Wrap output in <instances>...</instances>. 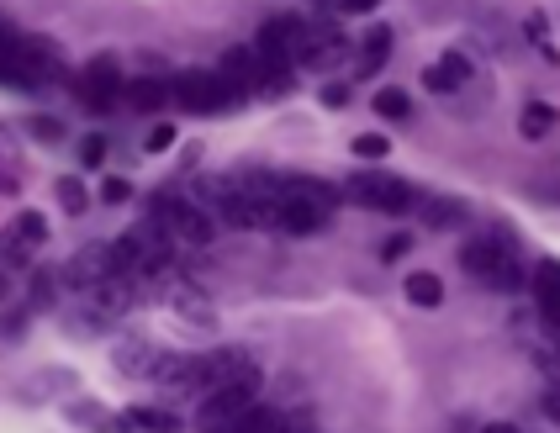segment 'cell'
Wrapping results in <instances>:
<instances>
[{
    "label": "cell",
    "mask_w": 560,
    "mask_h": 433,
    "mask_svg": "<svg viewBox=\"0 0 560 433\" xmlns=\"http://www.w3.org/2000/svg\"><path fill=\"white\" fill-rule=\"evenodd\" d=\"M111 275H117L111 249H80L69 259V270H64V280H69V286H80V291H96L101 280H111Z\"/></svg>",
    "instance_id": "cell-9"
},
{
    "label": "cell",
    "mask_w": 560,
    "mask_h": 433,
    "mask_svg": "<svg viewBox=\"0 0 560 433\" xmlns=\"http://www.w3.org/2000/svg\"><path fill=\"white\" fill-rule=\"evenodd\" d=\"M53 196H59V206H64V212H69V217H80V212H85V206H90V191H85V185H80V180H74V175H64L59 185H53Z\"/></svg>",
    "instance_id": "cell-24"
},
{
    "label": "cell",
    "mask_w": 560,
    "mask_h": 433,
    "mask_svg": "<svg viewBox=\"0 0 560 433\" xmlns=\"http://www.w3.org/2000/svg\"><path fill=\"white\" fill-rule=\"evenodd\" d=\"M344 196L354 206H365V212H386V217H402L418 206V191L397 175H386V169H354L344 180Z\"/></svg>",
    "instance_id": "cell-1"
},
{
    "label": "cell",
    "mask_w": 560,
    "mask_h": 433,
    "mask_svg": "<svg viewBox=\"0 0 560 433\" xmlns=\"http://www.w3.org/2000/svg\"><path fill=\"white\" fill-rule=\"evenodd\" d=\"M423 222H428V228H460L465 206L450 201V196H434V201H423Z\"/></svg>",
    "instance_id": "cell-17"
},
{
    "label": "cell",
    "mask_w": 560,
    "mask_h": 433,
    "mask_svg": "<svg viewBox=\"0 0 560 433\" xmlns=\"http://www.w3.org/2000/svg\"><path fill=\"white\" fill-rule=\"evenodd\" d=\"M0 265L27 270V265H32V243H27V238H16V233L6 228V233H0Z\"/></svg>",
    "instance_id": "cell-23"
},
{
    "label": "cell",
    "mask_w": 560,
    "mask_h": 433,
    "mask_svg": "<svg viewBox=\"0 0 560 433\" xmlns=\"http://www.w3.org/2000/svg\"><path fill=\"white\" fill-rule=\"evenodd\" d=\"M117 365H122L127 375H154L159 354L148 349V344H122V349H117Z\"/></svg>",
    "instance_id": "cell-21"
},
{
    "label": "cell",
    "mask_w": 560,
    "mask_h": 433,
    "mask_svg": "<svg viewBox=\"0 0 560 433\" xmlns=\"http://www.w3.org/2000/svg\"><path fill=\"white\" fill-rule=\"evenodd\" d=\"M69 418L80 423V428H101V433H122V423H111V412L101 402H74L69 407Z\"/></svg>",
    "instance_id": "cell-22"
},
{
    "label": "cell",
    "mask_w": 560,
    "mask_h": 433,
    "mask_svg": "<svg viewBox=\"0 0 560 433\" xmlns=\"http://www.w3.org/2000/svg\"><path fill=\"white\" fill-rule=\"evenodd\" d=\"M170 101H180V111H191V117H217V111H228L238 96L222 85L217 69H185L180 80H170Z\"/></svg>",
    "instance_id": "cell-3"
},
{
    "label": "cell",
    "mask_w": 560,
    "mask_h": 433,
    "mask_svg": "<svg viewBox=\"0 0 560 433\" xmlns=\"http://www.w3.org/2000/svg\"><path fill=\"white\" fill-rule=\"evenodd\" d=\"M122 101L133 106V111H159L164 101H170V85H164V80H148V74H143V80H127Z\"/></svg>",
    "instance_id": "cell-14"
},
{
    "label": "cell",
    "mask_w": 560,
    "mask_h": 433,
    "mask_svg": "<svg viewBox=\"0 0 560 433\" xmlns=\"http://www.w3.org/2000/svg\"><path fill=\"white\" fill-rule=\"evenodd\" d=\"M354 154H360V159H386L391 143H386L381 133H365V138H354Z\"/></svg>",
    "instance_id": "cell-28"
},
{
    "label": "cell",
    "mask_w": 560,
    "mask_h": 433,
    "mask_svg": "<svg viewBox=\"0 0 560 433\" xmlns=\"http://www.w3.org/2000/svg\"><path fill=\"white\" fill-rule=\"evenodd\" d=\"M154 222L164 228V238H175V243H212L217 233V222L207 206H196V201H185V196H159L154 201Z\"/></svg>",
    "instance_id": "cell-4"
},
{
    "label": "cell",
    "mask_w": 560,
    "mask_h": 433,
    "mask_svg": "<svg viewBox=\"0 0 560 433\" xmlns=\"http://www.w3.org/2000/svg\"><path fill=\"white\" fill-rule=\"evenodd\" d=\"M254 391L259 386H217V391H207V402H201V412H196L201 433H228V428H238L254 412Z\"/></svg>",
    "instance_id": "cell-5"
},
{
    "label": "cell",
    "mask_w": 560,
    "mask_h": 433,
    "mask_svg": "<svg viewBox=\"0 0 560 433\" xmlns=\"http://www.w3.org/2000/svg\"><path fill=\"white\" fill-rule=\"evenodd\" d=\"M11 233H16V238H27V243H32V249H37V243H43V238H48V217H43V212H16V222H11Z\"/></svg>",
    "instance_id": "cell-26"
},
{
    "label": "cell",
    "mask_w": 560,
    "mask_h": 433,
    "mask_svg": "<svg viewBox=\"0 0 560 433\" xmlns=\"http://www.w3.org/2000/svg\"><path fill=\"white\" fill-rule=\"evenodd\" d=\"M407 301H413V307H439V301H444V280L434 270H413V275H407Z\"/></svg>",
    "instance_id": "cell-16"
},
{
    "label": "cell",
    "mask_w": 560,
    "mask_h": 433,
    "mask_svg": "<svg viewBox=\"0 0 560 433\" xmlns=\"http://www.w3.org/2000/svg\"><path fill=\"white\" fill-rule=\"evenodd\" d=\"M555 122H560V111H555L550 101H529V106H524V117H518V133L539 143L545 133H555Z\"/></svg>",
    "instance_id": "cell-15"
},
{
    "label": "cell",
    "mask_w": 560,
    "mask_h": 433,
    "mask_svg": "<svg viewBox=\"0 0 560 433\" xmlns=\"http://www.w3.org/2000/svg\"><path fill=\"white\" fill-rule=\"evenodd\" d=\"M344 101H349L344 85H328V90H323V106H344Z\"/></svg>",
    "instance_id": "cell-34"
},
{
    "label": "cell",
    "mask_w": 560,
    "mask_h": 433,
    "mask_svg": "<svg viewBox=\"0 0 560 433\" xmlns=\"http://www.w3.org/2000/svg\"><path fill=\"white\" fill-rule=\"evenodd\" d=\"M534 301L550 323H560V259H545V265L534 270Z\"/></svg>",
    "instance_id": "cell-12"
},
{
    "label": "cell",
    "mask_w": 560,
    "mask_h": 433,
    "mask_svg": "<svg viewBox=\"0 0 560 433\" xmlns=\"http://www.w3.org/2000/svg\"><path fill=\"white\" fill-rule=\"evenodd\" d=\"M127 196H133V185H127V180H106L101 185V201H111V206H122Z\"/></svg>",
    "instance_id": "cell-30"
},
{
    "label": "cell",
    "mask_w": 560,
    "mask_h": 433,
    "mask_svg": "<svg viewBox=\"0 0 560 433\" xmlns=\"http://www.w3.org/2000/svg\"><path fill=\"white\" fill-rule=\"evenodd\" d=\"M328 217L333 212H323L317 201H302V196H286L280 191V217H275V228H286V233H317V228H328Z\"/></svg>",
    "instance_id": "cell-8"
},
{
    "label": "cell",
    "mask_w": 560,
    "mask_h": 433,
    "mask_svg": "<svg viewBox=\"0 0 560 433\" xmlns=\"http://www.w3.org/2000/svg\"><path fill=\"white\" fill-rule=\"evenodd\" d=\"M460 265L476 280H487L492 291H518L524 286V270H518V259L502 249V238H471L460 249Z\"/></svg>",
    "instance_id": "cell-2"
},
{
    "label": "cell",
    "mask_w": 560,
    "mask_h": 433,
    "mask_svg": "<svg viewBox=\"0 0 560 433\" xmlns=\"http://www.w3.org/2000/svg\"><path fill=\"white\" fill-rule=\"evenodd\" d=\"M465 80H471V59H465V53H444L439 64L423 69V85L434 90V96H455Z\"/></svg>",
    "instance_id": "cell-11"
},
{
    "label": "cell",
    "mask_w": 560,
    "mask_h": 433,
    "mask_svg": "<svg viewBox=\"0 0 560 433\" xmlns=\"http://www.w3.org/2000/svg\"><path fill=\"white\" fill-rule=\"evenodd\" d=\"M481 433H518L513 423H492V428H481Z\"/></svg>",
    "instance_id": "cell-35"
},
{
    "label": "cell",
    "mask_w": 560,
    "mask_h": 433,
    "mask_svg": "<svg viewBox=\"0 0 560 433\" xmlns=\"http://www.w3.org/2000/svg\"><path fill=\"white\" fill-rule=\"evenodd\" d=\"M127 423L143 428V433H180V418H175V412H164V407H133V412H127Z\"/></svg>",
    "instance_id": "cell-18"
},
{
    "label": "cell",
    "mask_w": 560,
    "mask_h": 433,
    "mask_svg": "<svg viewBox=\"0 0 560 433\" xmlns=\"http://www.w3.org/2000/svg\"><path fill=\"white\" fill-rule=\"evenodd\" d=\"M53 270H32V312H43V307H53Z\"/></svg>",
    "instance_id": "cell-27"
},
{
    "label": "cell",
    "mask_w": 560,
    "mask_h": 433,
    "mask_svg": "<svg viewBox=\"0 0 560 433\" xmlns=\"http://www.w3.org/2000/svg\"><path fill=\"white\" fill-rule=\"evenodd\" d=\"M90 296V312L101 317V323H111V317H122L127 307H133V280L127 275H111V280H101L96 291H85Z\"/></svg>",
    "instance_id": "cell-10"
},
{
    "label": "cell",
    "mask_w": 560,
    "mask_h": 433,
    "mask_svg": "<svg viewBox=\"0 0 560 433\" xmlns=\"http://www.w3.org/2000/svg\"><path fill=\"white\" fill-rule=\"evenodd\" d=\"M170 143H175V127H154V133H148V154H164Z\"/></svg>",
    "instance_id": "cell-32"
},
{
    "label": "cell",
    "mask_w": 560,
    "mask_h": 433,
    "mask_svg": "<svg viewBox=\"0 0 560 433\" xmlns=\"http://www.w3.org/2000/svg\"><path fill=\"white\" fill-rule=\"evenodd\" d=\"M280 191H286V196H302V201H317L323 212H333V206H339V191H333L328 180H312V175H280Z\"/></svg>",
    "instance_id": "cell-13"
},
{
    "label": "cell",
    "mask_w": 560,
    "mask_h": 433,
    "mask_svg": "<svg viewBox=\"0 0 560 433\" xmlns=\"http://www.w3.org/2000/svg\"><path fill=\"white\" fill-rule=\"evenodd\" d=\"M217 74H222V85L244 101L249 90H259V53L254 48H228V53H222V64H217Z\"/></svg>",
    "instance_id": "cell-7"
},
{
    "label": "cell",
    "mask_w": 560,
    "mask_h": 433,
    "mask_svg": "<svg viewBox=\"0 0 560 433\" xmlns=\"http://www.w3.org/2000/svg\"><path fill=\"white\" fill-rule=\"evenodd\" d=\"M32 138H43V143H59V138H64V127H59V122H48V117H37V122H32Z\"/></svg>",
    "instance_id": "cell-31"
},
{
    "label": "cell",
    "mask_w": 560,
    "mask_h": 433,
    "mask_svg": "<svg viewBox=\"0 0 560 433\" xmlns=\"http://www.w3.org/2000/svg\"><path fill=\"white\" fill-rule=\"evenodd\" d=\"M101 159H106V138H101V133H90V138L80 143V164H85V169H96Z\"/></svg>",
    "instance_id": "cell-29"
},
{
    "label": "cell",
    "mask_w": 560,
    "mask_h": 433,
    "mask_svg": "<svg viewBox=\"0 0 560 433\" xmlns=\"http://www.w3.org/2000/svg\"><path fill=\"white\" fill-rule=\"evenodd\" d=\"M376 111L391 122H407L413 117V101H407V90H376Z\"/></svg>",
    "instance_id": "cell-25"
},
{
    "label": "cell",
    "mask_w": 560,
    "mask_h": 433,
    "mask_svg": "<svg viewBox=\"0 0 560 433\" xmlns=\"http://www.w3.org/2000/svg\"><path fill=\"white\" fill-rule=\"evenodd\" d=\"M80 101L90 106V111H111L122 101V90H127V80H122V69H117V59L111 53H101V59H90L85 69H80Z\"/></svg>",
    "instance_id": "cell-6"
},
{
    "label": "cell",
    "mask_w": 560,
    "mask_h": 433,
    "mask_svg": "<svg viewBox=\"0 0 560 433\" xmlns=\"http://www.w3.org/2000/svg\"><path fill=\"white\" fill-rule=\"evenodd\" d=\"M228 433H291V423H286V418H280V412H275V407H254V412H249V418H244V423H238V428H228Z\"/></svg>",
    "instance_id": "cell-20"
},
{
    "label": "cell",
    "mask_w": 560,
    "mask_h": 433,
    "mask_svg": "<svg viewBox=\"0 0 560 433\" xmlns=\"http://www.w3.org/2000/svg\"><path fill=\"white\" fill-rule=\"evenodd\" d=\"M386 53H391V27H370L365 48H360V74H376L386 64Z\"/></svg>",
    "instance_id": "cell-19"
},
{
    "label": "cell",
    "mask_w": 560,
    "mask_h": 433,
    "mask_svg": "<svg viewBox=\"0 0 560 433\" xmlns=\"http://www.w3.org/2000/svg\"><path fill=\"white\" fill-rule=\"evenodd\" d=\"M407 249H413V238H407V233H397V238H386V249H381V259H402Z\"/></svg>",
    "instance_id": "cell-33"
}]
</instances>
